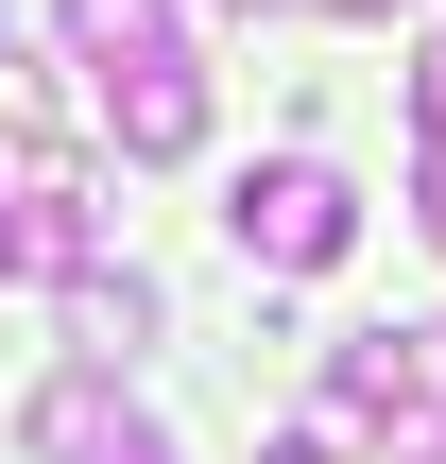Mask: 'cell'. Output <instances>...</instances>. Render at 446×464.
Masks as SVG:
<instances>
[{
  "label": "cell",
  "instance_id": "cell-1",
  "mask_svg": "<svg viewBox=\"0 0 446 464\" xmlns=\"http://www.w3.org/2000/svg\"><path fill=\"white\" fill-rule=\"evenodd\" d=\"M223 224H241V258H258V276H327V258L361 241V189H344L327 155H258V172L223 189Z\"/></svg>",
  "mask_w": 446,
  "mask_h": 464
},
{
  "label": "cell",
  "instance_id": "cell-2",
  "mask_svg": "<svg viewBox=\"0 0 446 464\" xmlns=\"http://www.w3.org/2000/svg\"><path fill=\"white\" fill-rule=\"evenodd\" d=\"M103 138H120L138 172H172V155H206V69H189V52H155V69H120V86H103Z\"/></svg>",
  "mask_w": 446,
  "mask_h": 464
},
{
  "label": "cell",
  "instance_id": "cell-3",
  "mask_svg": "<svg viewBox=\"0 0 446 464\" xmlns=\"http://www.w3.org/2000/svg\"><path fill=\"white\" fill-rule=\"evenodd\" d=\"M155 327H172V293H155V276H103V258H86V276H69V344H86V362H103V379H120V362H138V344H155Z\"/></svg>",
  "mask_w": 446,
  "mask_h": 464
},
{
  "label": "cell",
  "instance_id": "cell-4",
  "mask_svg": "<svg viewBox=\"0 0 446 464\" xmlns=\"http://www.w3.org/2000/svg\"><path fill=\"white\" fill-rule=\"evenodd\" d=\"M52 34H69V69H103V86H120V69H155V52H189V34H172V0H52Z\"/></svg>",
  "mask_w": 446,
  "mask_h": 464
},
{
  "label": "cell",
  "instance_id": "cell-5",
  "mask_svg": "<svg viewBox=\"0 0 446 464\" xmlns=\"http://www.w3.org/2000/svg\"><path fill=\"white\" fill-rule=\"evenodd\" d=\"M17 430H34V464H103V448H120V379H103V362H69Z\"/></svg>",
  "mask_w": 446,
  "mask_h": 464
},
{
  "label": "cell",
  "instance_id": "cell-6",
  "mask_svg": "<svg viewBox=\"0 0 446 464\" xmlns=\"http://www.w3.org/2000/svg\"><path fill=\"white\" fill-rule=\"evenodd\" d=\"M0 138H52V86H34V52H0Z\"/></svg>",
  "mask_w": 446,
  "mask_h": 464
},
{
  "label": "cell",
  "instance_id": "cell-7",
  "mask_svg": "<svg viewBox=\"0 0 446 464\" xmlns=\"http://www.w3.org/2000/svg\"><path fill=\"white\" fill-rule=\"evenodd\" d=\"M0 276H34V172L0 155Z\"/></svg>",
  "mask_w": 446,
  "mask_h": 464
},
{
  "label": "cell",
  "instance_id": "cell-8",
  "mask_svg": "<svg viewBox=\"0 0 446 464\" xmlns=\"http://www.w3.org/2000/svg\"><path fill=\"white\" fill-rule=\"evenodd\" d=\"M413 138H446V17H430V52H413Z\"/></svg>",
  "mask_w": 446,
  "mask_h": 464
},
{
  "label": "cell",
  "instance_id": "cell-9",
  "mask_svg": "<svg viewBox=\"0 0 446 464\" xmlns=\"http://www.w3.org/2000/svg\"><path fill=\"white\" fill-rule=\"evenodd\" d=\"M413 224H430V241H446V138H430V155H413Z\"/></svg>",
  "mask_w": 446,
  "mask_h": 464
},
{
  "label": "cell",
  "instance_id": "cell-10",
  "mask_svg": "<svg viewBox=\"0 0 446 464\" xmlns=\"http://www.w3.org/2000/svg\"><path fill=\"white\" fill-rule=\"evenodd\" d=\"M103 464H172V430H155V413H120V448H103Z\"/></svg>",
  "mask_w": 446,
  "mask_h": 464
},
{
  "label": "cell",
  "instance_id": "cell-11",
  "mask_svg": "<svg viewBox=\"0 0 446 464\" xmlns=\"http://www.w3.org/2000/svg\"><path fill=\"white\" fill-rule=\"evenodd\" d=\"M258 464H344V448H327V430H275V448H258Z\"/></svg>",
  "mask_w": 446,
  "mask_h": 464
},
{
  "label": "cell",
  "instance_id": "cell-12",
  "mask_svg": "<svg viewBox=\"0 0 446 464\" xmlns=\"http://www.w3.org/2000/svg\"><path fill=\"white\" fill-rule=\"evenodd\" d=\"M327 17H413V0H327Z\"/></svg>",
  "mask_w": 446,
  "mask_h": 464
},
{
  "label": "cell",
  "instance_id": "cell-13",
  "mask_svg": "<svg viewBox=\"0 0 446 464\" xmlns=\"http://www.w3.org/2000/svg\"><path fill=\"white\" fill-rule=\"evenodd\" d=\"M223 17H275V0H223Z\"/></svg>",
  "mask_w": 446,
  "mask_h": 464
},
{
  "label": "cell",
  "instance_id": "cell-14",
  "mask_svg": "<svg viewBox=\"0 0 446 464\" xmlns=\"http://www.w3.org/2000/svg\"><path fill=\"white\" fill-rule=\"evenodd\" d=\"M413 464H446V448H413Z\"/></svg>",
  "mask_w": 446,
  "mask_h": 464
}]
</instances>
